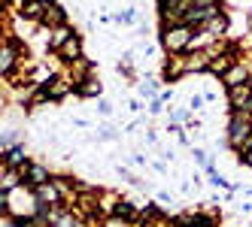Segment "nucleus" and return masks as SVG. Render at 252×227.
<instances>
[{
	"mask_svg": "<svg viewBox=\"0 0 252 227\" xmlns=\"http://www.w3.org/2000/svg\"><path fill=\"white\" fill-rule=\"evenodd\" d=\"M43 182H52V173H49L43 164H31V176H28V185H43Z\"/></svg>",
	"mask_w": 252,
	"mask_h": 227,
	"instance_id": "nucleus-16",
	"label": "nucleus"
},
{
	"mask_svg": "<svg viewBox=\"0 0 252 227\" xmlns=\"http://www.w3.org/2000/svg\"><path fill=\"white\" fill-rule=\"evenodd\" d=\"M249 130H252V112L249 109H237L231 115V121H228V146L240 151V146L249 136Z\"/></svg>",
	"mask_w": 252,
	"mask_h": 227,
	"instance_id": "nucleus-2",
	"label": "nucleus"
},
{
	"mask_svg": "<svg viewBox=\"0 0 252 227\" xmlns=\"http://www.w3.org/2000/svg\"><path fill=\"white\" fill-rule=\"evenodd\" d=\"M225 27H228V19H225V15H216V19L207 22V33H210V37H219Z\"/></svg>",
	"mask_w": 252,
	"mask_h": 227,
	"instance_id": "nucleus-19",
	"label": "nucleus"
},
{
	"mask_svg": "<svg viewBox=\"0 0 252 227\" xmlns=\"http://www.w3.org/2000/svg\"><path fill=\"white\" fill-rule=\"evenodd\" d=\"M70 67H73V73H76L79 79H85V76H92V61H85V58L73 61V64H70Z\"/></svg>",
	"mask_w": 252,
	"mask_h": 227,
	"instance_id": "nucleus-20",
	"label": "nucleus"
},
{
	"mask_svg": "<svg viewBox=\"0 0 252 227\" xmlns=\"http://www.w3.org/2000/svg\"><path fill=\"white\" fill-rule=\"evenodd\" d=\"M194 37V27L186 25V22H179V25H167L164 30H161V46H164L170 55H179V51H186L189 43Z\"/></svg>",
	"mask_w": 252,
	"mask_h": 227,
	"instance_id": "nucleus-1",
	"label": "nucleus"
},
{
	"mask_svg": "<svg viewBox=\"0 0 252 227\" xmlns=\"http://www.w3.org/2000/svg\"><path fill=\"white\" fill-rule=\"evenodd\" d=\"M249 149H252V130H249V136L243 139V146H240V154H246Z\"/></svg>",
	"mask_w": 252,
	"mask_h": 227,
	"instance_id": "nucleus-29",
	"label": "nucleus"
},
{
	"mask_svg": "<svg viewBox=\"0 0 252 227\" xmlns=\"http://www.w3.org/2000/svg\"><path fill=\"white\" fill-rule=\"evenodd\" d=\"M119 194H113V191H100L97 194V212L106 218V215H116V206H119Z\"/></svg>",
	"mask_w": 252,
	"mask_h": 227,
	"instance_id": "nucleus-9",
	"label": "nucleus"
},
{
	"mask_svg": "<svg viewBox=\"0 0 252 227\" xmlns=\"http://www.w3.org/2000/svg\"><path fill=\"white\" fill-rule=\"evenodd\" d=\"M213 55L210 51H194V55H186V70L189 73H197V70H210Z\"/></svg>",
	"mask_w": 252,
	"mask_h": 227,
	"instance_id": "nucleus-11",
	"label": "nucleus"
},
{
	"mask_svg": "<svg viewBox=\"0 0 252 227\" xmlns=\"http://www.w3.org/2000/svg\"><path fill=\"white\" fill-rule=\"evenodd\" d=\"M46 3H40V0H25L22 3V15L25 19H31V22H43V15H46Z\"/></svg>",
	"mask_w": 252,
	"mask_h": 227,
	"instance_id": "nucleus-12",
	"label": "nucleus"
},
{
	"mask_svg": "<svg viewBox=\"0 0 252 227\" xmlns=\"http://www.w3.org/2000/svg\"><path fill=\"white\" fill-rule=\"evenodd\" d=\"M140 94H143V97H155V94H158V82H143V85H140Z\"/></svg>",
	"mask_w": 252,
	"mask_h": 227,
	"instance_id": "nucleus-23",
	"label": "nucleus"
},
{
	"mask_svg": "<svg viewBox=\"0 0 252 227\" xmlns=\"http://www.w3.org/2000/svg\"><path fill=\"white\" fill-rule=\"evenodd\" d=\"M207 103H210V100H207L204 94H194V97L189 100V109H191V112H201V109L207 106Z\"/></svg>",
	"mask_w": 252,
	"mask_h": 227,
	"instance_id": "nucleus-22",
	"label": "nucleus"
},
{
	"mask_svg": "<svg viewBox=\"0 0 252 227\" xmlns=\"http://www.w3.org/2000/svg\"><path fill=\"white\" fill-rule=\"evenodd\" d=\"M243 164H246V167H252V149H249V151L243 154Z\"/></svg>",
	"mask_w": 252,
	"mask_h": 227,
	"instance_id": "nucleus-31",
	"label": "nucleus"
},
{
	"mask_svg": "<svg viewBox=\"0 0 252 227\" xmlns=\"http://www.w3.org/2000/svg\"><path fill=\"white\" fill-rule=\"evenodd\" d=\"M28 158H25V151H22V146H9V149H3V167H19V164H25Z\"/></svg>",
	"mask_w": 252,
	"mask_h": 227,
	"instance_id": "nucleus-15",
	"label": "nucleus"
},
{
	"mask_svg": "<svg viewBox=\"0 0 252 227\" xmlns=\"http://www.w3.org/2000/svg\"><path fill=\"white\" fill-rule=\"evenodd\" d=\"M191 158H194V164H201L204 170L210 167V158H207V151H204V149H194V151H191Z\"/></svg>",
	"mask_w": 252,
	"mask_h": 227,
	"instance_id": "nucleus-25",
	"label": "nucleus"
},
{
	"mask_svg": "<svg viewBox=\"0 0 252 227\" xmlns=\"http://www.w3.org/2000/svg\"><path fill=\"white\" fill-rule=\"evenodd\" d=\"M40 3H46V6H55V0H40Z\"/></svg>",
	"mask_w": 252,
	"mask_h": 227,
	"instance_id": "nucleus-32",
	"label": "nucleus"
},
{
	"mask_svg": "<svg viewBox=\"0 0 252 227\" xmlns=\"http://www.w3.org/2000/svg\"><path fill=\"white\" fill-rule=\"evenodd\" d=\"M43 25H46V27H58V25H64V9H61V6H49L46 15H43Z\"/></svg>",
	"mask_w": 252,
	"mask_h": 227,
	"instance_id": "nucleus-17",
	"label": "nucleus"
},
{
	"mask_svg": "<svg viewBox=\"0 0 252 227\" xmlns=\"http://www.w3.org/2000/svg\"><path fill=\"white\" fill-rule=\"evenodd\" d=\"M116 215L128 218V221L134 224V218H137V203H131V200H119V206H116Z\"/></svg>",
	"mask_w": 252,
	"mask_h": 227,
	"instance_id": "nucleus-18",
	"label": "nucleus"
},
{
	"mask_svg": "<svg viewBox=\"0 0 252 227\" xmlns=\"http://www.w3.org/2000/svg\"><path fill=\"white\" fill-rule=\"evenodd\" d=\"M119 22H122V25H134V22H137V9H125V12L119 15Z\"/></svg>",
	"mask_w": 252,
	"mask_h": 227,
	"instance_id": "nucleus-26",
	"label": "nucleus"
},
{
	"mask_svg": "<svg viewBox=\"0 0 252 227\" xmlns=\"http://www.w3.org/2000/svg\"><path fill=\"white\" fill-rule=\"evenodd\" d=\"M246 109H249V112H252V97H249V106H246Z\"/></svg>",
	"mask_w": 252,
	"mask_h": 227,
	"instance_id": "nucleus-33",
	"label": "nucleus"
},
{
	"mask_svg": "<svg viewBox=\"0 0 252 227\" xmlns=\"http://www.w3.org/2000/svg\"><path fill=\"white\" fill-rule=\"evenodd\" d=\"M103 227H134L128 218H122V215H106L103 218Z\"/></svg>",
	"mask_w": 252,
	"mask_h": 227,
	"instance_id": "nucleus-21",
	"label": "nucleus"
},
{
	"mask_svg": "<svg viewBox=\"0 0 252 227\" xmlns=\"http://www.w3.org/2000/svg\"><path fill=\"white\" fill-rule=\"evenodd\" d=\"M97 136H100V139H119L116 127H110V125H100V127H97Z\"/></svg>",
	"mask_w": 252,
	"mask_h": 227,
	"instance_id": "nucleus-24",
	"label": "nucleus"
},
{
	"mask_svg": "<svg viewBox=\"0 0 252 227\" xmlns=\"http://www.w3.org/2000/svg\"><path fill=\"white\" fill-rule=\"evenodd\" d=\"M103 91V85L94 79V76H85V79H79V85H76V94L79 97H97Z\"/></svg>",
	"mask_w": 252,
	"mask_h": 227,
	"instance_id": "nucleus-14",
	"label": "nucleus"
},
{
	"mask_svg": "<svg viewBox=\"0 0 252 227\" xmlns=\"http://www.w3.org/2000/svg\"><path fill=\"white\" fill-rule=\"evenodd\" d=\"M249 97H252V82H243V85H234V88H228V103L231 109H246L249 106Z\"/></svg>",
	"mask_w": 252,
	"mask_h": 227,
	"instance_id": "nucleus-5",
	"label": "nucleus"
},
{
	"mask_svg": "<svg viewBox=\"0 0 252 227\" xmlns=\"http://www.w3.org/2000/svg\"><path fill=\"white\" fill-rule=\"evenodd\" d=\"M128 109H131V112H140L143 103H140V100H128Z\"/></svg>",
	"mask_w": 252,
	"mask_h": 227,
	"instance_id": "nucleus-30",
	"label": "nucleus"
},
{
	"mask_svg": "<svg viewBox=\"0 0 252 227\" xmlns=\"http://www.w3.org/2000/svg\"><path fill=\"white\" fill-rule=\"evenodd\" d=\"M189 70H186V55L179 51V55H173L170 61H167V67H164V79L167 82H173V79H179V76H186Z\"/></svg>",
	"mask_w": 252,
	"mask_h": 227,
	"instance_id": "nucleus-10",
	"label": "nucleus"
},
{
	"mask_svg": "<svg viewBox=\"0 0 252 227\" xmlns=\"http://www.w3.org/2000/svg\"><path fill=\"white\" fill-rule=\"evenodd\" d=\"M161 109H164V100H161V97H158V100H152V106H149V112L155 115V112H161Z\"/></svg>",
	"mask_w": 252,
	"mask_h": 227,
	"instance_id": "nucleus-28",
	"label": "nucleus"
},
{
	"mask_svg": "<svg viewBox=\"0 0 252 227\" xmlns=\"http://www.w3.org/2000/svg\"><path fill=\"white\" fill-rule=\"evenodd\" d=\"M225 82V88H234V85H243V82H252V73H249V67L246 64H234L228 73L222 76Z\"/></svg>",
	"mask_w": 252,
	"mask_h": 227,
	"instance_id": "nucleus-8",
	"label": "nucleus"
},
{
	"mask_svg": "<svg viewBox=\"0 0 252 227\" xmlns=\"http://www.w3.org/2000/svg\"><path fill=\"white\" fill-rule=\"evenodd\" d=\"M33 191H37V200H40V206H43V209H49V206H61V203H64V191H61L58 179H55V182L33 185Z\"/></svg>",
	"mask_w": 252,
	"mask_h": 227,
	"instance_id": "nucleus-3",
	"label": "nucleus"
},
{
	"mask_svg": "<svg viewBox=\"0 0 252 227\" xmlns=\"http://www.w3.org/2000/svg\"><path fill=\"white\" fill-rule=\"evenodd\" d=\"M19 58H22L19 46L3 40V46H0V70H3V79L12 76V70H15V64H19Z\"/></svg>",
	"mask_w": 252,
	"mask_h": 227,
	"instance_id": "nucleus-4",
	"label": "nucleus"
},
{
	"mask_svg": "<svg viewBox=\"0 0 252 227\" xmlns=\"http://www.w3.org/2000/svg\"><path fill=\"white\" fill-rule=\"evenodd\" d=\"M58 58H61L64 64H73V61H79V58H82V40L76 37V33H73V37H70V40L58 49Z\"/></svg>",
	"mask_w": 252,
	"mask_h": 227,
	"instance_id": "nucleus-7",
	"label": "nucleus"
},
{
	"mask_svg": "<svg viewBox=\"0 0 252 227\" xmlns=\"http://www.w3.org/2000/svg\"><path fill=\"white\" fill-rule=\"evenodd\" d=\"M97 112H100V115H113V103H106V100H103L100 106H97Z\"/></svg>",
	"mask_w": 252,
	"mask_h": 227,
	"instance_id": "nucleus-27",
	"label": "nucleus"
},
{
	"mask_svg": "<svg viewBox=\"0 0 252 227\" xmlns=\"http://www.w3.org/2000/svg\"><path fill=\"white\" fill-rule=\"evenodd\" d=\"M70 37H73V27H70V25H58V27H52V37H49V49H61Z\"/></svg>",
	"mask_w": 252,
	"mask_h": 227,
	"instance_id": "nucleus-13",
	"label": "nucleus"
},
{
	"mask_svg": "<svg viewBox=\"0 0 252 227\" xmlns=\"http://www.w3.org/2000/svg\"><path fill=\"white\" fill-rule=\"evenodd\" d=\"M237 64V58H234V49L231 46H225V51H219V55H213V61H210V73H216V76H225L228 70Z\"/></svg>",
	"mask_w": 252,
	"mask_h": 227,
	"instance_id": "nucleus-6",
	"label": "nucleus"
}]
</instances>
